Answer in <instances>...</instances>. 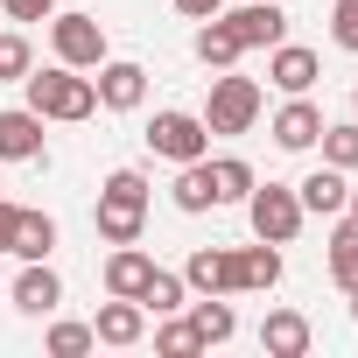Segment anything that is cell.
I'll return each mask as SVG.
<instances>
[{
    "label": "cell",
    "mask_w": 358,
    "mask_h": 358,
    "mask_svg": "<svg viewBox=\"0 0 358 358\" xmlns=\"http://www.w3.org/2000/svg\"><path fill=\"white\" fill-rule=\"evenodd\" d=\"M351 113H358V99H351Z\"/></svg>",
    "instance_id": "d590c367"
},
{
    "label": "cell",
    "mask_w": 358,
    "mask_h": 358,
    "mask_svg": "<svg viewBox=\"0 0 358 358\" xmlns=\"http://www.w3.org/2000/svg\"><path fill=\"white\" fill-rule=\"evenodd\" d=\"M29 71H36L29 36H0V78H29Z\"/></svg>",
    "instance_id": "83f0119b"
},
{
    "label": "cell",
    "mask_w": 358,
    "mask_h": 358,
    "mask_svg": "<svg viewBox=\"0 0 358 358\" xmlns=\"http://www.w3.org/2000/svg\"><path fill=\"white\" fill-rule=\"evenodd\" d=\"M309 337H316V330H309L302 309H267V323H260V351H267V358H302Z\"/></svg>",
    "instance_id": "30bf717a"
},
{
    "label": "cell",
    "mask_w": 358,
    "mask_h": 358,
    "mask_svg": "<svg viewBox=\"0 0 358 358\" xmlns=\"http://www.w3.org/2000/svg\"><path fill=\"white\" fill-rule=\"evenodd\" d=\"M316 141H323V162H330V169H358V120H344V127H323Z\"/></svg>",
    "instance_id": "484cf974"
},
{
    "label": "cell",
    "mask_w": 358,
    "mask_h": 358,
    "mask_svg": "<svg viewBox=\"0 0 358 358\" xmlns=\"http://www.w3.org/2000/svg\"><path fill=\"white\" fill-rule=\"evenodd\" d=\"M148 148L162 155V162H204V148H211V127L197 120V113H155V127H148Z\"/></svg>",
    "instance_id": "5b68a950"
},
{
    "label": "cell",
    "mask_w": 358,
    "mask_h": 358,
    "mask_svg": "<svg viewBox=\"0 0 358 358\" xmlns=\"http://www.w3.org/2000/svg\"><path fill=\"white\" fill-rule=\"evenodd\" d=\"M316 71H323V64H316V50H302V43H274V57H267V78H274L288 99H295V92H309V85H316Z\"/></svg>",
    "instance_id": "9a60e30c"
},
{
    "label": "cell",
    "mask_w": 358,
    "mask_h": 358,
    "mask_svg": "<svg viewBox=\"0 0 358 358\" xmlns=\"http://www.w3.org/2000/svg\"><path fill=\"white\" fill-rule=\"evenodd\" d=\"M148 225V176L141 169H113L99 190V239L106 246H134Z\"/></svg>",
    "instance_id": "6da1fadb"
},
{
    "label": "cell",
    "mask_w": 358,
    "mask_h": 358,
    "mask_svg": "<svg viewBox=\"0 0 358 358\" xmlns=\"http://www.w3.org/2000/svg\"><path fill=\"white\" fill-rule=\"evenodd\" d=\"M0 8H8V22H50L57 0H0Z\"/></svg>",
    "instance_id": "4dcf8cb0"
},
{
    "label": "cell",
    "mask_w": 358,
    "mask_h": 358,
    "mask_svg": "<svg viewBox=\"0 0 358 358\" xmlns=\"http://www.w3.org/2000/svg\"><path fill=\"white\" fill-rule=\"evenodd\" d=\"M64 302V281L50 274V260H22V274H15V309H29V316H50Z\"/></svg>",
    "instance_id": "7c38bea8"
},
{
    "label": "cell",
    "mask_w": 358,
    "mask_h": 358,
    "mask_svg": "<svg viewBox=\"0 0 358 358\" xmlns=\"http://www.w3.org/2000/svg\"><path fill=\"white\" fill-rule=\"evenodd\" d=\"M183 295H190L183 274H162V267H155L148 288H141V309H148V316H176V309H183Z\"/></svg>",
    "instance_id": "d4e9b609"
},
{
    "label": "cell",
    "mask_w": 358,
    "mask_h": 358,
    "mask_svg": "<svg viewBox=\"0 0 358 358\" xmlns=\"http://www.w3.org/2000/svg\"><path fill=\"white\" fill-rule=\"evenodd\" d=\"M92 344V323H50V358H85Z\"/></svg>",
    "instance_id": "4316f807"
},
{
    "label": "cell",
    "mask_w": 358,
    "mask_h": 358,
    "mask_svg": "<svg viewBox=\"0 0 358 358\" xmlns=\"http://www.w3.org/2000/svg\"><path fill=\"white\" fill-rule=\"evenodd\" d=\"M50 246H57V218L50 211H22L15 218V260H50Z\"/></svg>",
    "instance_id": "d6986e66"
},
{
    "label": "cell",
    "mask_w": 358,
    "mask_h": 358,
    "mask_svg": "<svg viewBox=\"0 0 358 358\" xmlns=\"http://www.w3.org/2000/svg\"><path fill=\"white\" fill-rule=\"evenodd\" d=\"M225 29L239 36V50H274L288 36V15L274 8V0H246L239 15H225Z\"/></svg>",
    "instance_id": "52a82bcc"
},
{
    "label": "cell",
    "mask_w": 358,
    "mask_h": 358,
    "mask_svg": "<svg viewBox=\"0 0 358 358\" xmlns=\"http://www.w3.org/2000/svg\"><path fill=\"white\" fill-rule=\"evenodd\" d=\"M351 323H358V288H351Z\"/></svg>",
    "instance_id": "e575fe53"
},
{
    "label": "cell",
    "mask_w": 358,
    "mask_h": 358,
    "mask_svg": "<svg viewBox=\"0 0 358 358\" xmlns=\"http://www.w3.org/2000/svg\"><path fill=\"white\" fill-rule=\"evenodd\" d=\"M316 134H323V113L309 106V92H295V99L274 113V141H281L288 155H302V148H316Z\"/></svg>",
    "instance_id": "8fae6325"
},
{
    "label": "cell",
    "mask_w": 358,
    "mask_h": 358,
    "mask_svg": "<svg viewBox=\"0 0 358 358\" xmlns=\"http://www.w3.org/2000/svg\"><path fill=\"white\" fill-rule=\"evenodd\" d=\"M246 50H239V36L225 29V15H211L204 29H197V64H211V71H232Z\"/></svg>",
    "instance_id": "ffe728a7"
},
{
    "label": "cell",
    "mask_w": 358,
    "mask_h": 358,
    "mask_svg": "<svg viewBox=\"0 0 358 358\" xmlns=\"http://www.w3.org/2000/svg\"><path fill=\"white\" fill-rule=\"evenodd\" d=\"M155 351H169V358H190V351H204V344H197V330H190V323H176V316H169V323L155 330Z\"/></svg>",
    "instance_id": "f1b7e54d"
},
{
    "label": "cell",
    "mask_w": 358,
    "mask_h": 358,
    "mask_svg": "<svg viewBox=\"0 0 358 358\" xmlns=\"http://www.w3.org/2000/svg\"><path fill=\"white\" fill-rule=\"evenodd\" d=\"M295 197H302V211H316V218H337L344 211V197H351V183H344V169H309L302 183H295Z\"/></svg>",
    "instance_id": "5bb4252c"
},
{
    "label": "cell",
    "mask_w": 358,
    "mask_h": 358,
    "mask_svg": "<svg viewBox=\"0 0 358 358\" xmlns=\"http://www.w3.org/2000/svg\"><path fill=\"white\" fill-rule=\"evenodd\" d=\"M344 211H351V218H358V190H351V197H344Z\"/></svg>",
    "instance_id": "836d02e7"
},
{
    "label": "cell",
    "mask_w": 358,
    "mask_h": 358,
    "mask_svg": "<svg viewBox=\"0 0 358 358\" xmlns=\"http://www.w3.org/2000/svg\"><path fill=\"white\" fill-rule=\"evenodd\" d=\"M246 218H253V239H267V246H288L295 232H302V197L295 190H281V183H253L246 190Z\"/></svg>",
    "instance_id": "3957f363"
},
{
    "label": "cell",
    "mask_w": 358,
    "mask_h": 358,
    "mask_svg": "<svg viewBox=\"0 0 358 358\" xmlns=\"http://www.w3.org/2000/svg\"><path fill=\"white\" fill-rule=\"evenodd\" d=\"M148 274H155V260L141 253V239H134V246H113V260H106V295H134V302H141Z\"/></svg>",
    "instance_id": "ac0fdd59"
},
{
    "label": "cell",
    "mask_w": 358,
    "mask_h": 358,
    "mask_svg": "<svg viewBox=\"0 0 358 358\" xmlns=\"http://www.w3.org/2000/svg\"><path fill=\"white\" fill-rule=\"evenodd\" d=\"M211 204H218L211 162H183V176H176V211H211Z\"/></svg>",
    "instance_id": "44dd1931"
},
{
    "label": "cell",
    "mask_w": 358,
    "mask_h": 358,
    "mask_svg": "<svg viewBox=\"0 0 358 358\" xmlns=\"http://www.w3.org/2000/svg\"><path fill=\"white\" fill-rule=\"evenodd\" d=\"M260 120V85L239 78V71H218L211 78V106H204V127L211 134H246Z\"/></svg>",
    "instance_id": "277c9868"
},
{
    "label": "cell",
    "mask_w": 358,
    "mask_h": 358,
    "mask_svg": "<svg viewBox=\"0 0 358 358\" xmlns=\"http://www.w3.org/2000/svg\"><path fill=\"white\" fill-rule=\"evenodd\" d=\"M50 43H57V64H71V71H99L106 64V29L92 15H57Z\"/></svg>",
    "instance_id": "8992f818"
},
{
    "label": "cell",
    "mask_w": 358,
    "mask_h": 358,
    "mask_svg": "<svg viewBox=\"0 0 358 358\" xmlns=\"http://www.w3.org/2000/svg\"><path fill=\"white\" fill-rule=\"evenodd\" d=\"M183 288H190V295H232V253L197 246L190 267H183Z\"/></svg>",
    "instance_id": "e0dca14e"
},
{
    "label": "cell",
    "mask_w": 358,
    "mask_h": 358,
    "mask_svg": "<svg viewBox=\"0 0 358 358\" xmlns=\"http://www.w3.org/2000/svg\"><path fill=\"white\" fill-rule=\"evenodd\" d=\"M190 330H197V344H225V337L239 330V316H232V302H225V295H197Z\"/></svg>",
    "instance_id": "7402d4cb"
},
{
    "label": "cell",
    "mask_w": 358,
    "mask_h": 358,
    "mask_svg": "<svg viewBox=\"0 0 358 358\" xmlns=\"http://www.w3.org/2000/svg\"><path fill=\"white\" fill-rule=\"evenodd\" d=\"M211 183H218V204H246V190H253V162L218 155V162H211Z\"/></svg>",
    "instance_id": "cb8c5ba5"
},
{
    "label": "cell",
    "mask_w": 358,
    "mask_h": 358,
    "mask_svg": "<svg viewBox=\"0 0 358 358\" xmlns=\"http://www.w3.org/2000/svg\"><path fill=\"white\" fill-rule=\"evenodd\" d=\"M22 85H29V113H43V120H92V113H99V85L78 78L71 64H57V71H29Z\"/></svg>",
    "instance_id": "7a4b0ae2"
},
{
    "label": "cell",
    "mask_w": 358,
    "mask_h": 358,
    "mask_svg": "<svg viewBox=\"0 0 358 358\" xmlns=\"http://www.w3.org/2000/svg\"><path fill=\"white\" fill-rule=\"evenodd\" d=\"M323 267H330V281H337V288H358V218H344V225H337V239H330Z\"/></svg>",
    "instance_id": "603a6c76"
},
{
    "label": "cell",
    "mask_w": 358,
    "mask_h": 358,
    "mask_svg": "<svg viewBox=\"0 0 358 358\" xmlns=\"http://www.w3.org/2000/svg\"><path fill=\"white\" fill-rule=\"evenodd\" d=\"M15 218H22V204H8V197H0V253L15 246Z\"/></svg>",
    "instance_id": "1f68e13d"
},
{
    "label": "cell",
    "mask_w": 358,
    "mask_h": 358,
    "mask_svg": "<svg viewBox=\"0 0 358 358\" xmlns=\"http://www.w3.org/2000/svg\"><path fill=\"white\" fill-rule=\"evenodd\" d=\"M141 330H148V309H141L134 295H113V302L92 316V337H99V344H141Z\"/></svg>",
    "instance_id": "4fadbf2b"
},
{
    "label": "cell",
    "mask_w": 358,
    "mask_h": 358,
    "mask_svg": "<svg viewBox=\"0 0 358 358\" xmlns=\"http://www.w3.org/2000/svg\"><path fill=\"white\" fill-rule=\"evenodd\" d=\"M330 36H337V50H351V57H358V0H337V15H330Z\"/></svg>",
    "instance_id": "f546056e"
},
{
    "label": "cell",
    "mask_w": 358,
    "mask_h": 358,
    "mask_svg": "<svg viewBox=\"0 0 358 358\" xmlns=\"http://www.w3.org/2000/svg\"><path fill=\"white\" fill-rule=\"evenodd\" d=\"M92 85H99V106H106V113H134V106L148 99V71H141V64H127V57H120V64L106 57Z\"/></svg>",
    "instance_id": "ba28073f"
},
{
    "label": "cell",
    "mask_w": 358,
    "mask_h": 358,
    "mask_svg": "<svg viewBox=\"0 0 358 358\" xmlns=\"http://www.w3.org/2000/svg\"><path fill=\"white\" fill-rule=\"evenodd\" d=\"M176 8H183V15H190V22H211V15H218V8H225V0H176Z\"/></svg>",
    "instance_id": "d6a6232c"
},
{
    "label": "cell",
    "mask_w": 358,
    "mask_h": 358,
    "mask_svg": "<svg viewBox=\"0 0 358 358\" xmlns=\"http://www.w3.org/2000/svg\"><path fill=\"white\" fill-rule=\"evenodd\" d=\"M274 281H281V246L260 239V246H239L232 253V295H267Z\"/></svg>",
    "instance_id": "9c48e42d"
},
{
    "label": "cell",
    "mask_w": 358,
    "mask_h": 358,
    "mask_svg": "<svg viewBox=\"0 0 358 358\" xmlns=\"http://www.w3.org/2000/svg\"><path fill=\"white\" fill-rule=\"evenodd\" d=\"M43 155V113H0V162H36Z\"/></svg>",
    "instance_id": "2e32d148"
}]
</instances>
